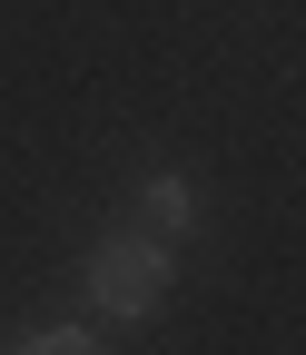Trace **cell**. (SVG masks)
Here are the masks:
<instances>
[{
	"instance_id": "cell-1",
	"label": "cell",
	"mask_w": 306,
	"mask_h": 355,
	"mask_svg": "<svg viewBox=\"0 0 306 355\" xmlns=\"http://www.w3.org/2000/svg\"><path fill=\"white\" fill-rule=\"evenodd\" d=\"M158 296H168V247L158 237H109L90 257V306L99 316H148Z\"/></svg>"
},
{
	"instance_id": "cell-2",
	"label": "cell",
	"mask_w": 306,
	"mask_h": 355,
	"mask_svg": "<svg viewBox=\"0 0 306 355\" xmlns=\"http://www.w3.org/2000/svg\"><path fill=\"white\" fill-rule=\"evenodd\" d=\"M148 217H168V237L188 227V178H148Z\"/></svg>"
},
{
	"instance_id": "cell-3",
	"label": "cell",
	"mask_w": 306,
	"mask_h": 355,
	"mask_svg": "<svg viewBox=\"0 0 306 355\" xmlns=\"http://www.w3.org/2000/svg\"><path fill=\"white\" fill-rule=\"evenodd\" d=\"M30 355H99V345H90V326H60V336H40Z\"/></svg>"
}]
</instances>
